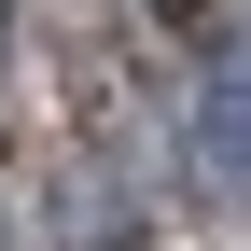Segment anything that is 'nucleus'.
Listing matches in <instances>:
<instances>
[{
    "label": "nucleus",
    "mask_w": 251,
    "mask_h": 251,
    "mask_svg": "<svg viewBox=\"0 0 251 251\" xmlns=\"http://www.w3.org/2000/svg\"><path fill=\"white\" fill-rule=\"evenodd\" d=\"M0 70H14V14H0Z\"/></svg>",
    "instance_id": "1"
}]
</instances>
